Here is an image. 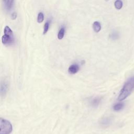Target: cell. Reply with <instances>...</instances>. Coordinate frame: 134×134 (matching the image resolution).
Returning <instances> with one entry per match:
<instances>
[{
    "mask_svg": "<svg viewBox=\"0 0 134 134\" xmlns=\"http://www.w3.org/2000/svg\"><path fill=\"white\" fill-rule=\"evenodd\" d=\"M134 90V76L130 77L124 84L118 97L119 101H121L129 96Z\"/></svg>",
    "mask_w": 134,
    "mask_h": 134,
    "instance_id": "cell-1",
    "label": "cell"
},
{
    "mask_svg": "<svg viewBox=\"0 0 134 134\" xmlns=\"http://www.w3.org/2000/svg\"><path fill=\"white\" fill-rule=\"evenodd\" d=\"M4 35L2 37V41L4 44H10L14 42V35L12 30L8 26H6L4 30Z\"/></svg>",
    "mask_w": 134,
    "mask_h": 134,
    "instance_id": "cell-2",
    "label": "cell"
},
{
    "mask_svg": "<svg viewBox=\"0 0 134 134\" xmlns=\"http://www.w3.org/2000/svg\"><path fill=\"white\" fill-rule=\"evenodd\" d=\"M12 129V125L8 120L0 118V134H10Z\"/></svg>",
    "mask_w": 134,
    "mask_h": 134,
    "instance_id": "cell-3",
    "label": "cell"
},
{
    "mask_svg": "<svg viewBox=\"0 0 134 134\" xmlns=\"http://www.w3.org/2000/svg\"><path fill=\"white\" fill-rule=\"evenodd\" d=\"M8 86L7 84L5 81L2 82L1 84V97H4L7 92Z\"/></svg>",
    "mask_w": 134,
    "mask_h": 134,
    "instance_id": "cell-4",
    "label": "cell"
},
{
    "mask_svg": "<svg viewBox=\"0 0 134 134\" xmlns=\"http://www.w3.org/2000/svg\"><path fill=\"white\" fill-rule=\"evenodd\" d=\"M79 70V66L77 64H72L70 65L68 69V72L71 74L76 73Z\"/></svg>",
    "mask_w": 134,
    "mask_h": 134,
    "instance_id": "cell-5",
    "label": "cell"
},
{
    "mask_svg": "<svg viewBox=\"0 0 134 134\" xmlns=\"http://www.w3.org/2000/svg\"><path fill=\"white\" fill-rule=\"evenodd\" d=\"M3 2L4 3V6L5 7V9L7 10H10L13 5L14 1L13 0H6V1H3Z\"/></svg>",
    "mask_w": 134,
    "mask_h": 134,
    "instance_id": "cell-6",
    "label": "cell"
},
{
    "mask_svg": "<svg viewBox=\"0 0 134 134\" xmlns=\"http://www.w3.org/2000/svg\"><path fill=\"white\" fill-rule=\"evenodd\" d=\"M93 28L95 32H99L101 29V25H100V24L99 23V22L97 21L94 22V23L93 24Z\"/></svg>",
    "mask_w": 134,
    "mask_h": 134,
    "instance_id": "cell-7",
    "label": "cell"
},
{
    "mask_svg": "<svg viewBox=\"0 0 134 134\" xmlns=\"http://www.w3.org/2000/svg\"><path fill=\"white\" fill-rule=\"evenodd\" d=\"M64 33H65V29L64 28H61L58 34V38L59 39H62L64 35Z\"/></svg>",
    "mask_w": 134,
    "mask_h": 134,
    "instance_id": "cell-8",
    "label": "cell"
},
{
    "mask_svg": "<svg viewBox=\"0 0 134 134\" xmlns=\"http://www.w3.org/2000/svg\"><path fill=\"white\" fill-rule=\"evenodd\" d=\"M124 107V104L122 103H118L115 104L113 106V109L114 110L116 111H118L119 110H121Z\"/></svg>",
    "mask_w": 134,
    "mask_h": 134,
    "instance_id": "cell-9",
    "label": "cell"
},
{
    "mask_svg": "<svg viewBox=\"0 0 134 134\" xmlns=\"http://www.w3.org/2000/svg\"><path fill=\"white\" fill-rule=\"evenodd\" d=\"M114 4H115V7L117 9H121L122 6V1H119V0L116 1L115 3H114Z\"/></svg>",
    "mask_w": 134,
    "mask_h": 134,
    "instance_id": "cell-10",
    "label": "cell"
},
{
    "mask_svg": "<svg viewBox=\"0 0 134 134\" xmlns=\"http://www.w3.org/2000/svg\"><path fill=\"white\" fill-rule=\"evenodd\" d=\"M44 19V15L41 12L39 13L37 17V21L39 23H42Z\"/></svg>",
    "mask_w": 134,
    "mask_h": 134,
    "instance_id": "cell-11",
    "label": "cell"
},
{
    "mask_svg": "<svg viewBox=\"0 0 134 134\" xmlns=\"http://www.w3.org/2000/svg\"><path fill=\"white\" fill-rule=\"evenodd\" d=\"M49 23L48 21H47L44 24V25L43 27V34H45L47 32L49 29Z\"/></svg>",
    "mask_w": 134,
    "mask_h": 134,
    "instance_id": "cell-12",
    "label": "cell"
},
{
    "mask_svg": "<svg viewBox=\"0 0 134 134\" xmlns=\"http://www.w3.org/2000/svg\"><path fill=\"white\" fill-rule=\"evenodd\" d=\"M99 102H100V98L97 97V98H94L92 102V104L93 106H97L98 105V104L99 103Z\"/></svg>",
    "mask_w": 134,
    "mask_h": 134,
    "instance_id": "cell-13",
    "label": "cell"
},
{
    "mask_svg": "<svg viewBox=\"0 0 134 134\" xmlns=\"http://www.w3.org/2000/svg\"><path fill=\"white\" fill-rule=\"evenodd\" d=\"M110 38L113 39V40H115L117 39L118 38V34L117 32H113V33H111L110 34Z\"/></svg>",
    "mask_w": 134,
    "mask_h": 134,
    "instance_id": "cell-14",
    "label": "cell"
},
{
    "mask_svg": "<svg viewBox=\"0 0 134 134\" xmlns=\"http://www.w3.org/2000/svg\"><path fill=\"white\" fill-rule=\"evenodd\" d=\"M17 17V14L15 12H13L11 14V19H15Z\"/></svg>",
    "mask_w": 134,
    "mask_h": 134,
    "instance_id": "cell-15",
    "label": "cell"
},
{
    "mask_svg": "<svg viewBox=\"0 0 134 134\" xmlns=\"http://www.w3.org/2000/svg\"><path fill=\"white\" fill-rule=\"evenodd\" d=\"M108 119H104L103 120V124H106L107 123H108Z\"/></svg>",
    "mask_w": 134,
    "mask_h": 134,
    "instance_id": "cell-16",
    "label": "cell"
}]
</instances>
